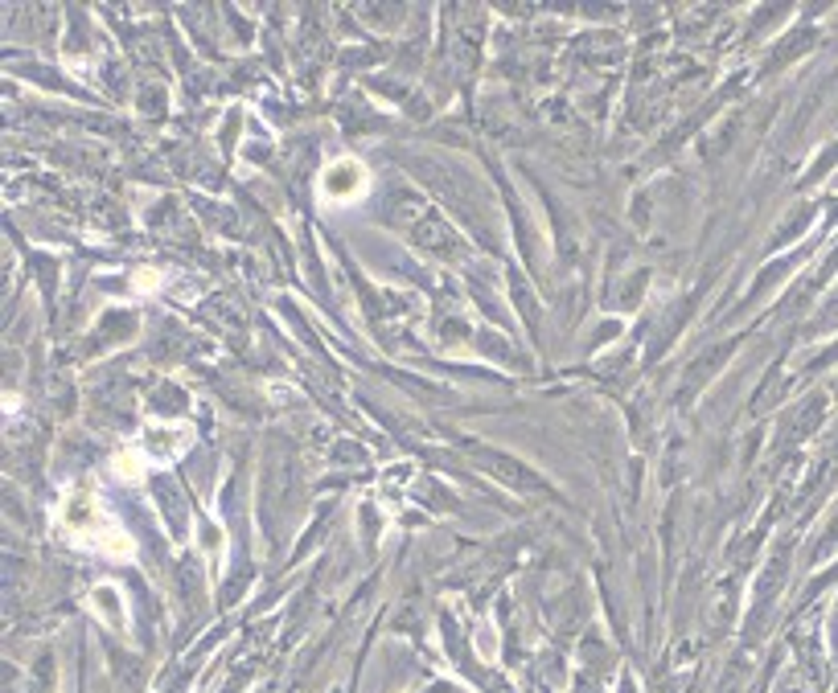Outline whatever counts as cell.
<instances>
[{
	"instance_id": "obj_1",
	"label": "cell",
	"mask_w": 838,
	"mask_h": 693,
	"mask_svg": "<svg viewBox=\"0 0 838 693\" xmlns=\"http://www.w3.org/2000/svg\"><path fill=\"white\" fill-rule=\"evenodd\" d=\"M62 525H66L74 546H95V550H108V554H119V559L132 554V541L111 525V517L99 509V501L91 492H70L66 509H62Z\"/></svg>"
},
{
	"instance_id": "obj_2",
	"label": "cell",
	"mask_w": 838,
	"mask_h": 693,
	"mask_svg": "<svg viewBox=\"0 0 838 693\" xmlns=\"http://www.w3.org/2000/svg\"><path fill=\"white\" fill-rule=\"evenodd\" d=\"M116 472L119 476H124V481H136V476H140V468H136V455H119V463H116Z\"/></svg>"
}]
</instances>
